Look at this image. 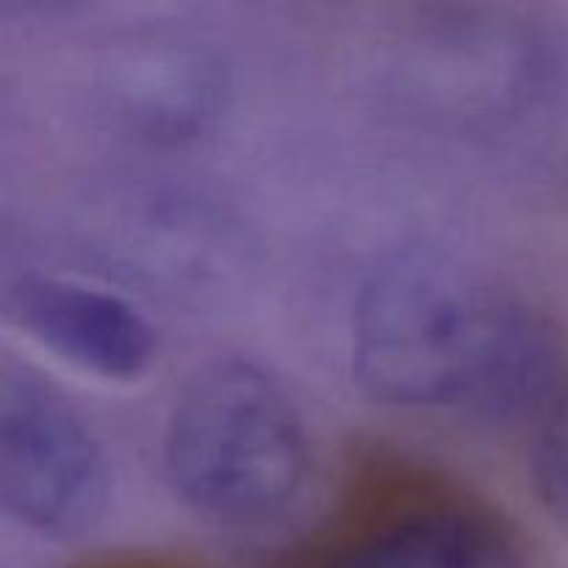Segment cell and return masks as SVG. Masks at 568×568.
Instances as JSON below:
<instances>
[{
    "mask_svg": "<svg viewBox=\"0 0 568 568\" xmlns=\"http://www.w3.org/2000/svg\"><path fill=\"white\" fill-rule=\"evenodd\" d=\"M9 316L44 349L105 381H136L155 353L136 308L81 283L26 277L9 292Z\"/></svg>",
    "mask_w": 568,
    "mask_h": 568,
    "instance_id": "5",
    "label": "cell"
},
{
    "mask_svg": "<svg viewBox=\"0 0 568 568\" xmlns=\"http://www.w3.org/2000/svg\"><path fill=\"white\" fill-rule=\"evenodd\" d=\"M109 464L81 416L33 375H9L0 399V503L28 530L72 538L109 505Z\"/></svg>",
    "mask_w": 568,
    "mask_h": 568,
    "instance_id": "4",
    "label": "cell"
},
{
    "mask_svg": "<svg viewBox=\"0 0 568 568\" xmlns=\"http://www.w3.org/2000/svg\"><path fill=\"white\" fill-rule=\"evenodd\" d=\"M277 568H530V547L514 516L453 471L361 442L331 508Z\"/></svg>",
    "mask_w": 568,
    "mask_h": 568,
    "instance_id": "2",
    "label": "cell"
},
{
    "mask_svg": "<svg viewBox=\"0 0 568 568\" xmlns=\"http://www.w3.org/2000/svg\"><path fill=\"white\" fill-rule=\"evenodd\" d=\"M303 414L275 375L225 358L178 394L164 433V471L183 505L225 527L286 514L308 477Z\"/></svg>",
    "mask_w": 568,
    "mask_h": 568,
    "instance_id": "3",
    "label": "cell"
},
{
    "mask_svg": "<svg viewBox=\"0 0 568 568\" xmlns=\"http://www.w3.org/2000/svg\"><path fill=\"white\" fill-rule=\"evenodd\" d=\"M530 477L544 510L568 527V377L541 410L532 442Z\"/></svg>",
    "mask_w": 568,
    "mask_h": 568,
    "instance_id": "6",
    "label": "cell"
},
{
    "mask_svg": "<svg viewBox=\"0 0 568 568\" xmlns=\"http://www.w3.org/2000/svg\"><path fill=\"white\" fill-rule=\"evenodd\" d=\"M70 568H209L197 560L164 552H105L94 558L78 560Z\"/></svg>",
    "mask_w": 568,
    "mask_h": 568,
    "instance_id": "7",
    "label": "cell"
},
{
    "mask_svg": "<svg viewBox=\"0 0 568 568\" xmlns=\"http://www.w3.org/2000/svg\"><path fill=\"white\" fill-rule=\"evenodd\" d=\"M353 372L386 405L480 419L541 414L568 377L541 311L430 258L383 266L358 294Z\"/></svg>",
    "mask_w": 568,
    "mask_h": 568,
    "instance_id": "1",
    "label": "cell"
}]
</instances>
